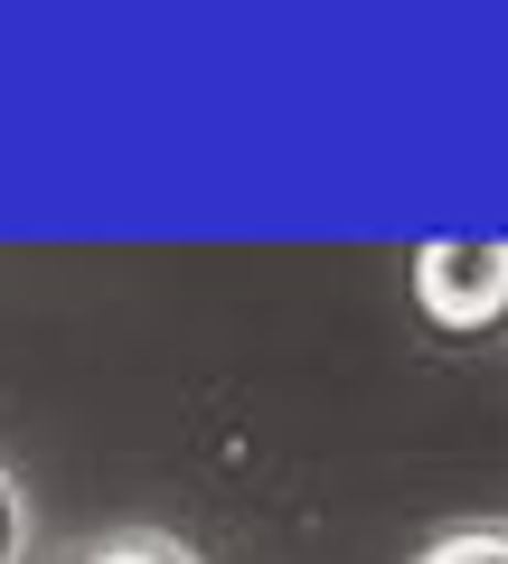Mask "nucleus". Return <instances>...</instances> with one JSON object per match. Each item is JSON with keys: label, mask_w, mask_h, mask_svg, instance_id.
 Listing matches in <instances>:
<instances>
[{"label": "nucleus", "mask_w": 508, "mask_h": 564, "mask_svg": "<svg viewBox=\"0 0 508 564\" xmlns=\"http://www.w3.org/2000/svg\"><path fill=\"white\" fill-rule=\"evenodd\" d=\"M406 282L433 339H462V348L508 339V236H433L414 245Z\"/></svg>", "instance_id": "nucleus-1"}, {"label": "nucleus", "mask_w": 508, "mask_h": 564, "mask_svg": "<svg viewBox=\"0 0 508 564\" xmlns=\"http://www.w3.org/2000/svg\"><path fill=\"white\" fill-rule=\"evenodd\" d=\"M76 564H198V545H180L170 527H104Z\"/></svg>", "instance_id": "nucleus-2"}, {"label": "nucleus", "mask_w": 508, "mask_h": 564, "mask_svg": "<svg viewBox=\"0 0 508 564\" xmlns=\"http://www.w3.org/2000/svg\"><path fill=\"white\" fill-rule=\"evenodd\" d=\"M414 564H508V527L480 518V527H443V536L414 545Z\"/></svg>", "instance_id": "nucleus-3"}, {"label": "nucleus", "mask_w": 508, "mask_h": 564, "mask_svg": "<svg viewBox=\"0 0 508 564\" xmlns=\"http://www.w3.org/2000/svg\"><path fill=\"white\" fill-rule=\"evenodd\" d=\"M29 555V499H20V480L0 470V564H20Z\"/></svg>", "instance_id": "nucleus-4"}]
</instances>
